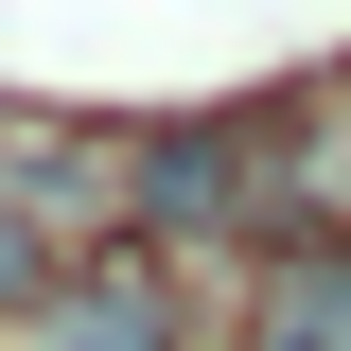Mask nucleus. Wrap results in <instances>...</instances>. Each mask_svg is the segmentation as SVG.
Masks as SVG:
<instances>
[{
	"instance_id": "2",
	"label": "nucleus",
	"mask_w": 351,
	"mask_h": 351,
	"mask_svg": "<svg viewBox=\"0 0 351 351\" xmlns=\"http://www.w3.org/2000/svg\"><path fill=\"white\" fill-rule=\"evenodd\" d=\"M228 351H351V228H316V246H281V263H263Z\"/></svg>"
},
{
	"instance_id": "4",
	"label": "nucleus",
	"mask_w": 351,
	"mask_h": 351,
	"mask_svg": "<svg viewBox=\"0 0 351 351\" xmlns=\"http://www.w3.org/2000/svg\"><path fill=\"white\" fill-rule=\"evenodd\" d=\"M53 281H71V263H53V246H36V211L0 193V299H53Z\"/></svg>"
},
{
	"instance_id": "3",
	"label": "nucleus",
	"mask_w": 351,
	"mask_h": 351,
	"mask_svg": "<svg viewBox=\"0 0 351 351\" xmlns=\"http://www.w3.org/2000/svg\"><path fill=\"white\" fill-rule=\"evenodd\" d=\"M141 211H158V228H246V211H263V141H246V123L158 141V158H141Z\"/></svg>"
},
{
	"instance_id": "1",
	"label": "nucleus",
	"mask_w": 351,
	"mask_h": 351,
	"mask_svg": "<svg viewBox=\"0 0 351 351\" xmlns=\"http://www.w3.org/2000/svg\"><path fill=\"white\" fill-rule=\"evenodd\" d=\"M36 351H176V281H158V263H71V281H53V299H36Z\"/></svg>"
}]
</instances>
